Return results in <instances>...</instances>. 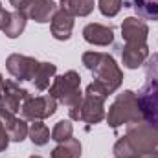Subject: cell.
Wrapping results in <instances>:
<instances>
[{
    "label": "cell",
    "mask_w": 158,
    "mask_h": 158,
    "mask_svg": "<svg viewBox=\"0 0 158 158\" xmlns=\"http://www.w3.org/2000/svg\"><path fill=\"white\" fill-rule=\"evenodd\" d=\"M72 30H74V15L59 7L52 19V35L57 40H68L72 37Z\"/></svg>",
    "instance_id": "12"
},
{
    "label": "cell",
    "mask_w": 158,
    "mask_h": 158,
    "mask_svg": "<svg viewBox=\"0 0 158 158\" xmlns=\"http://www.w3.org/2000/svg\"><path fill=\"white\" fill-rule=\"evenodd\" d=\"M30 138H31V142L35 143V145H46L48 143V140H52L50 136V129L42 123V121H33L31 123V127H30Z\"/></svg>",
    "instance_id": "21"
},
{
    "label": "cell",
    "mask_w": 158,
    "mask_h": 158,
    "mask_svg": "<svg viewBox=\"0 0 158 158\" xmlns=\"http://www.w3.org/2000/svg\"><path fill=\"white\" fill-rule=\"evenodd\" d=\"M39 61H35L33 57L28 55H20V53H13L6 59V68L7 72L17 79V81H33L37 70H39Z\"/></svg>",
    "instance_id": "8"
},
{
    "label": "cell",
    "mask_w": 158,
    "mask_h": 158,
    "mask_svg": "<svg viewBox=\"0 0 158 158\" xmlns=\"http://www.w3.org/2000/svg\"><path fill=\"white\" fill-rule=\"evenodd\" d=\"M59 7H63L74 17H86L94 9V0H61Z\"/></svg>",
    "instance_id": "16"
},
{
    "label": "cell",
    "mask_w": 158,
    "mask_h": 158,
    "mask_svg": "<svg viewBox=\"0 0 158 158\" xmlns=\"http://www.w3.org/2000/svg\"><path fill=\"white\" fill-rule=\"evenodd\" d=\"M83 37L86 42L96 46H109L114 42V31L112 28L101 26V24H88L83 30Z\"/></svg>",
    "instance_id": "14"
},
{
    "label": "cell",
    "mask_w": 158,
    "mask_h": 158,
    "mask_svg": "<svg viewBox=\"0 0 158 158\" xmlns=\"http://www.w3.org/2000/svg\"><path fill=\"white\" fill-rule=\"evenodd\" d=\"M4 94H6V79L2 77V74H0V101L4 98Z\"/></svg>",
    "instance_id": "27"
},
{
    "label": "cell",
    "mask_w": 158,
    "mask_h": 158,
    "mask_svg": "<svg viewBox=\"0 0 158 158\" xmlns=\"http://www.w3.org/2000/svg\"><path fill=\"white\" fill-rule=\"evenodd\" d=\"M83 64L96 76V81H99L109 94L116 92L123 81V72L119 70L112 55L101 53V52H86L81 57Z\"/></svg>",
    "instance_id": "2"
},
{
    "label": "cell",
    "mask_w": 158,
    "mask_h": 158,
    "mask_svg": "<svg viewBox=\"0 0 158 158\" xmlns=\"http://www.w3.org/2000/svg\"><path fill=\"white\" fill-rule=\"evenodd\" d=\"M26 20H28V15H26V13H22V11H13L11 17H9V22H7V26H6V30H4V33H6L9 39H17V37L24 31V28H26Z\"/></svg>",
    "instance_id": "20"
},
{
    "label": "cell",
    "mask_w": 158,
    "mask_h": 158,
    "mask_svg": "<svg viewBox=\"0 0 158 158\" xmlns=\"http://www.w3.org/2000/svg\"><path fill=\"white\" fill-rule=\"evenodd\" d=\"M149 28L138 17H127L121 24V35L125 46H147Z\"/></svg>",
    "instance_id": "9"
},
{
    "label": "cell",
    "mask_w": 158,
    "mask_h": 158,
    "mask_svg": "<svg viewBox=\"0 0 158 158\" xmlns=\"http://www.w3.org/2000/svg\"><path fill=\"white\" fill-rule=\"evenodd\" d=\"M31 94L22 88L17 81L13 79H6V94L0 101V109L6 110V112H11V114H17L20 110V105L30 98Z\"/></svg>",
    "instance_id": "10"
},
{
    "label": "cell",
    "mask_w": 158,
    "mask_h": 158,
    "mask_svg": "<svg viewBox=\"0 0 158 158\" xmlns=\"http://www.w3.org/2000/svg\"><path fill=\"white\" fill-rule=\"evenodd\" d=\"M72 132H74L72 123H70L68 119H61V121L55 123V127H53V131H52V140L63 143V142H66V140L72 138Z\"/></svg>",
    "instance_id": "22"
},
{
    "label": "cell",
    "mask_w": 158,
    "mask_h": 158,
    "mask_svg": "<svg viewBox=\"0 0 158 158\" xmlns=\"http://www.w3.org/2000/svg\"><path fill=\"white\" fill-rule=\"evenodd\" d=\"M116 158H118V156H116Z\"/></svg>",
    "instance_id": "30"
},
{
    "label": "cell",
    "mask_w": 158,
    "mask_h": 158,
    "mask_svg": "<svg viewBox=\"0 0 158 158\" xmlns=\"http://www.w3.org/2000/svg\"><path fill=\"white\" fill-rule=\"evenodd\" d=\"M105 99L98 98L94 94L85 92V98L79 101L76 107L68 109V114L72 119L77 121H85V123H99L101 119L105 118V107H103Z\"/></svg>",
    "instance_id": "6"
},
{
    "label": "cell",
    "mask_w": 158,
    "mask_h": 158,
    "mask_svg": "<svg viewBox=\"0 0 158 158\" xmlns=\"http://www.w3.org/2000/svg\"><path fill=\"white\" fill-rule=\"evenodd\" d=\"M50 96L55 98L57 101H61L66 109L76 107L79 101L83 99L81 94V77L77 72L70 70L63 76L53 77V83L50 86Z\"/></svg>",
    "instance_id": "5"
},
{
    "label": "cell",
    "mask_w": 158,
    "mask_h": 158,
    "mask_svg": "<svg viewBox=\"0 0 158 158\" xmlns=\"http://www.w3.org/2000/svg\"><path fill=\"white\" fill-rule=\"evenodd\" d=\"M2 9H4V7H2V4H0V11H2Z\"/></svg>",
    "instance_id": "29"
},
{
    "label": "cell",
    "mask_w": 158,
    "mask_h": 158,
    "mask_svg": "<svg viewBox=\"0 0 158 158\" xmlns=\"http://www.w3.org/2000/svg\"><path fill=\"white\" fill-rule=\"evenodd\" d=\"M118 158H158V127L145 119L127 123V132L114 145Z\"/></svg>",
    "instance_id": "1"
},
{
    "label": "cell",
    "mask_w": 158,
    "mask_h": 158,
    "mask_svg": "<svg viewBox=\"0 0 158 158\" xmlns=\"http://www.w3.org/2000/svg\"><path fill=\"white\" fill-rule=\"evenodd\" d=\"M121 0H98V6H99V11L105 15V17H116L121 9Z\"/></svg>",
    "instance_id": "23"
},
{
    "label": "cell",
    "mask_w": 158,
    "mask_h": 158,
    "mask_svg": "<svg viewBox=\"0 0 158 158\" xmlns=\"http://www.w3.org/2000/svg\"><path fill=\"white\" fill-rule=\"evenodd\" d=\"M50 158H81V143L76 138H70L63 143H59Z\"/></svg>",
    "instance_id": "18"
},
{
    "label": "cell",
    "mask_w": 158,
    "mask_h": 158,
    "mask_svg": "<svg viewBox=\"0 0 158 158\" xmlns=\"http://www.w3.org/2000/svg\"><path fill=\"white\" fill-rule=\"evenodd\" d=\"M149 57V48L147 46H123L121 52V61L123 66L134 70L138 66H142Z\"/></svg>",
    "instance_id": "15"
},
{
    "label": "cell",
    "mask_w": 158,
    "mask_h": 158,
    "mask_svg": "<svg viewBox=\"0 0 158 158\" xmlns=\"http://www.w3.org/2000/svg\"><path fill=\"white\" fill-rule=\"evenodd\" d=\"M7 143H9V136H7V132L4 129V123L0 121V153L7 149Z\"/></svg>",
    "instance_id": "25"
},
{
    "label": "cell",
    "mask_w": 158,
    "mask_h": 158,
    "mask_svg": "<svg viewBox=\"0 0 158 158\" xmlns=\"http://www.w3.org/2000/svg\"><path fill=\"white\" fill-rule=\"evenodd\" d=\"M9 17H11V13H7L6 9L0 11V30H2V31L6 30V26H7V22H9Z\"/></svg>",
    "instance_id": "26"
},
{
    "label": "cell",
    "mask_w": 158,
    "mask_h": 158,
    "mask_svg": "<svg viewBox=\"0 0 158 158\" xmlns=\"http://www.w3.org/2000/svg\"><path fill=\"white\" fill-rule=\"evenodd\" d=\"M57 9H59L57 4L52 0H31L30 7L26 9V15H28V19H33L35 22L44 24L53 19Z\"/></svg>",
    "instance_id": "13"
},
{
    "label": "cell",
    "mask_w": 158,
    "mask_h": 158,
    "mask_svg": "<svg viewBox=\"0 0 158 158\" xmlns=\"http://www.w3.org/2000/svg\"><path fill=\"white\" fill-rule=\"evenodd\" d=\"M145 76L147 81L138 92V107L142 118L158 127V53L147 57Z\"/></svg>",
    "instance_id": "3"
},
{
    "label": "cell",
    "mask_w": 158,
    "mask_h": 158,
    "mask_svg": "<svg viewBox=\"0 0 158 158\" xmlns=\"http://www.w3.org/2000/svg\"><path fill=\"white\" fill-rule=\"evenodd\" d=\"M30 158H42V156H39V155H33V156H30Z\"/></svg>",
    "instance_id": "28"
},
{
    "label": "cell",
    "mask_w": 158,
    "mask_h": 158,
    "mask_svg": "<svg viewBox=\"0 0 158 158\" xmlns=\"http://www.w3.org/2000/svg\"><path fill=\"white\" fill-rule=\"evenodd\" d=\"M55 72H57V66L53 63H40L39 70L33 77V85L37 90H46L50 86V81L55 77Z\"/></svg>",
    "instance_id": "17"
},
{
    "label": "cell",
    "mask_w": 158,
    "mask_h": 158,
    "mask_svg": "<svg viewBox=\"0 0 158 158\" xmlns=\"http://www.w3.org/2000/svg\"><path fill=\"white\" fill-rule=\"evenodd\" d=\"M11 2V6L15 7V11H22V13H26V9L30 7V4H31V0H9Z\"/></svg>",
    "instance_id": "24"
},
{
    "label": "cell",
    "mask_w": 158,
    "mask_h": 158,
    "mask_svg": "<svg viewBox=\"0 0 158 158\" xmlns=\"http://www.w3.org/2000/svg\"><path fill=\"white\" fill-rule=\"evenodd\" d=\"M57 110V99L52 98L50 94L46 96H30L22 105H20V114L24 119L31 121H42V119L53 116Z\"/></svg>",
    "instance_id": "7"
},
{
    "label": "cell",
    "mask_w": 158,
    "mask_h": 158,
    "mask_svg": "<svg viewBox=\"0 0 158 158\" xmlns=\"http://www.w3.org/2000/svg\"><path fill=\"white\" fill-rule=\"evenodd\" d=\"M132 7L140 19L158 20V0H132Z\"/></svg>",
    "instance_id": "19"
},
{
    "label": "cell",
    "mask_w": 158,
    "mask_h": 158,
    "mask_svg": "<svg viewBox=\"0 0 158 158\" xmlns=\"http://www.w3.org/2000/svg\"><path fill=\"white\" fill-rule=\"evenodd\" d=\"M105 118L112 129H118L119 125H127V123L143 119L142 112H140V107H138V96L132 90L121 92L116 98V101L110 105L109 114Z\"/></svg>",
    "instance_id": "4"
},
{
    "label": "cell",
    "mask_w": 158,
    "mask_h": 158,
    "mask_svg": "<svg viewBox=\"0 0 158 158\" xmlns=\"http://www.w3.org/2000/svg\"><path fill=\"white\" fill-rule=\"evenodd\" d=\"M0 121L4 123V129H6L9 140H13V142H22L28 136V132H30V127H28L26 119L17 118L15 114L6 112L2 109H0Z\"/></svg>",
    "instance_id": "11"
}]
</instances>
